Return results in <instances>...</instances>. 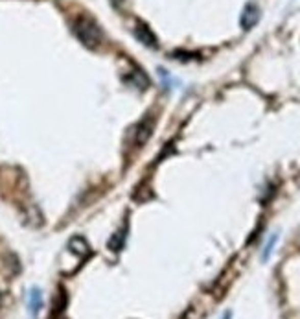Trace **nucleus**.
<instances>
[{
    "instance_id": "obj_1",
    "label": "nucleus",
    "mask_w": 300,
    "mask_h": 319,
    "mask_svg": "<svg viewBox=\"0 0 300 319\" xmlns=\"http://www.w3.org/2000/svg\"><path fill=\"white\" fill-rule=\"evenodd\" d=\"M74 33L76 37L88 48H96L102 42V30H100L98 23L90 17H85V15L74 20Z\"/></svg>"
},
{
    "instance_id": "obj_2",
    "label": "nucleus",
    "mask_w": 300,
    "mask_h": 319,
    "mask_svg": "<svg viewBox=\"0 0 300 319\" xmlns=\"http://www.w3.org/2000/svg\"><path fill=\"white\" fill-rule=\"evenodd\" d=\"M153 127H155V120H153V116H148V118H144L139 125H136V130H134V146H144V144L148 142V139L151 137L153 133Z\"/></svg>"
},
{
    "instance_id": "obj_3",
    "label": "nucleus",
    "mask_w": 300,
    "mask_h": 319,
    "mask_svg": "<svg viewBox=\"0 0 300 319\" xmlns=\"http://www.w3.org/2000/svg\"><path fill=\"white\" fill-rule=\"evenodd\" d=\"M260 20V10L254 4L245 6L243 13H241V28L250 30L252 26H256V23Z\"/></svg>"
},
{
    "instance_id": "obj_4",
    "label": "nucleus",
    "mask_w": 300,
    "mask_h": 319,
    "mask_svg": "<svg viewBox=\"0 0 300 319\" xmlns=\"http://www.w3.org/2000/svg\"><path fill=\"white\" fill-rule=\"evenodd\" d=\"M68 249L72 251V253L79 254V257H88L90 254V249H88V244L81 238V236H76V238H72L68 244Z\"/></svg>"
},
{
    "instance_id": "obj_5",
    "label": "nucleus",
    "mask_w": 300,
    "mask_h": 319,
    "mask_svg": "<svg viewBox=\"0 0 300 319\" xmlns=\"http://www.w3.org/2000/svg\"><path fill=\"white\" fill-rule=\"evenodd\" d=\"M136 37L144 42V45H148V47H155L157 45V37L151 33V30L146 26V24H139L136 26Z\"/></svg>"
},
{
    "instance_id": "obj_6",
    "label": "nucleus",
    "mask_w": 300,
    "mask_h": 319,
    "mask_svg": "<svg viewBox=\"0 0 300 319\" xmlns=\"http://www.w3.org/2000/svg\"><path fill=\"white\" fill-rule=\"evenodd\" d=\"M28 306H30V312H32L33 315H35L39 310H41V306H42V293H41V290H37V288H32V290H30Z\"/></svg>"
},
{
    "instance_id": "obj_7",
    "label": "nucleus",
    "mask_w": 300,
    "mask_h": 319,
    "mask_svg": "<svg viewBox=\"0 0 300 319\" xmlns=\"http://www.w3.org/2000/svg\"><path fill=\"white\" fill-rule=\"evenodd\" d=\"M125 231H127V229H120V231H116L114 235H112V238L109 240V247H111L112 251H120L122 247H124Z\"/></svg>"
},
{
    "instance_id": "obj_8",
    "label": "nucleus",
    "mask_w": 300,
    "mask_h": 319,
    "mask_svg": "<svg viewBox=\"0 0 300 319\" xmlns=\"http://www.w3.org/2000/svg\"><path fill=\"white\" fill-rule=\"evenodd\" d=\"M276 244V235H272L271 236V240H269V244L265 245V251H263V254H262V259L263 260H267L269 259V254H271V251H272V245Z\"/></svg>"
},
{
    "instance_id": "obj_9",
    "label": "nucleus",
    "mask_w": 300,
    "mask_h": 319,
    "mask_svg": "<svg viewBox=\"0 0 300 319\" xmlns=\"http://www.w3.org/2000/svg\"><path fill=\"white\" fill-rule=\"evenodd\" d=\"M182 319H197V315H195V312H194V310H190L188 314H186Z\"/></svg>"
}]
</instances>
